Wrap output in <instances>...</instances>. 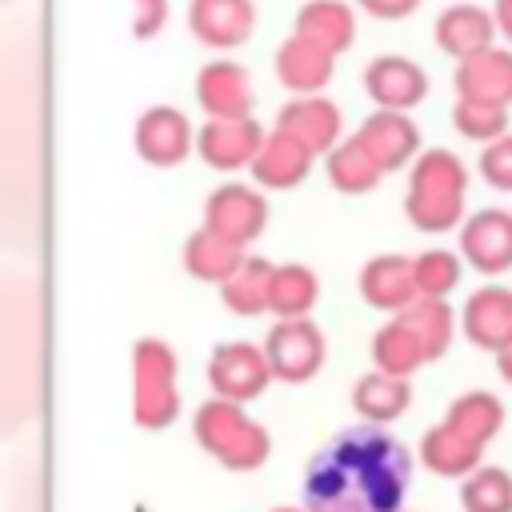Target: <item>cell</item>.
Here are the masks:
<instances>
[{
    "mask_svg": "<svg viewBox=\"0 0 512 512\" xmlns=\"http://www.w3.org/2000/svg\"><path fill=\"white\" fill-rule=\"evenodd\" d=\"M412 480V452L384 424L336 432L304 472L308 512H400Z\"/></svg>",
    "mask_w": 512,
    "mask_h": 512,
    "instance_id": "obj_1",
    "label": "cell"
},
{
    "mask_svg": "<svg viewBox=\"0 0 512 512\" xmlns=\"http://www.w3.org/2000/svg\"><path fill=\"white\" fill-rule=\"evenodd\" d=\"M464 192H468V168L448 148H428L416 156L404 196V216L420 232H448L464 224Z\"/></svg>",
    "mask_w": 512,
    "mask_h": 512,
    "instance_id": "obj_2",
    "label": "cell"
},
{
    "mask_svg": "<svg viewBox=\"0 0 512 512\" xmlns=\"http://www.w3.org/2000/svg\"><path fill=\"white\" fill-rule=\"evenodd\" d=\"M192 436L196 444L216 460L224 464L228 472H252L260 468L268 456H272V436L264 424H256L244 404L236 400H224V396H212L196 408L192 416Z\"/></svg>",
    "mask_w": 512,
    "mask_h": 512,
    "instance_id": "obj_3",
    "label": "cell"
},
{
    "mask_svg": "<svg viewBox=\"0 0 512 512\" xmlns=\"http://www.w3.org/2000/svg\"><path fill=\"white\" fill-rule=\"evenodd\" d=\"M132 416L140 428H168L180 416V388H176V352L144 336L132 348Z\"/></svg>",
    "mask_w": 512,
    "mask_h": 512,
    "instance_id": "obj_4",
    "label": "cell"
},
{
    "mask_svg": "<svg viewBox=\"0 0 512 512\" xmlns=\"http://www.w3.org/2000/svg\"><path fill=\"white\" fill-rule=\"evenodd\" d=\"M264 352L276 380L304 384L324 368L328 344H324V332L308 316H300V320H276L272 332L264 336Z\"/></svg>",
    "mask_w": 512,
    "mask_h": 512,
    "instance_id": "obj_5",
    "label": "cell"
},
{
    "mask_svg": "<svg viewBox=\"0 0 512 512\" xmlns=\"http://www.w3.org/2000/svg\"><path fill=\"white\" fill-rule=\"evenodd\" d=\"M268 380H276L272 364H268V352L248 344V340L216 344L212 356H208V384L224 400L248 404V400H256L268 388Z\"/></svg>",
    "mask_w": 512,
    "mask_h": 512,
    "instance_id": "obj_6",
    "label": "cell"
},
{
    "mask_svg": "<svg viewBox=\"0 0 512 512\" xmlns=\"http://www.w3.org/2000/svg\"><path fill=\"white\" fill-rule=\"evenodd\" d=\"M264 140H268V132L260 128L256 116H244V120H204L196 128V152L216 172L252 168V160L260 156Z\"/></svg>",
    "mask_w": 512,
    "mask_h": 512,
    "instance_id": "obj_7",
    "label": "cell"
},
{
    "mask_svg": "<svg viewBox=\"0 0 512 512\" xmlns=\"http://www.w3.org/2000/svg\"><path fill=\"white\" fill-rule=\"evenodd\" d=\"M268 224V200L252 184H220L204 204V228L232 244H252Z\"/></svg>",
    "mask_w": 512,
    "mask_h": 512,
    "instance_id": "obj_8",
    "label": "cell"
},
{
    "mask_svg": "<svg viewBox=\"0 0 512 512\" xmlns=\"http://www.w3.org/2000/svg\"><path fill=\"white\" fill-rule=\"evenodd\" d=\"M460 256L484 272L500 276L512 268V212L504 208H480L460 224Z\"/></svg>",
    "mask_w": 512,
    "mask_h": 512,
    "instance_id": "obj_9",
    "label": "cell"
},
{
    "mask_svg": "<svg viewBox=\"0 0 512 512\" xmlns=\"http://www.w3.org/2000/svg\"><path fill=\"white\" fill-rule=\"evenodd\" d=\"M192 144H196V132L188 116L172 104H156L136 120V152L152 168H176L180 160H188Z\"/></svg>",
    "mask_w": 512,
    "mask_h": 512,
    "instance_id": "obj_10",
    "label": "cell"
},
{
    "mask_svg": "<svg viewBox=\"0 0 512 512\" xmlns=\"http://www.w3.org/2000/svg\"><path fill=\"white\" fill-rule=\"evenodd\" d=\"M196 104L208 120H244L252 116V76L236 60H208L196 76Z\"/></svg>",
    "mask_w": 512,
    "mask_h": 512,
    "instance_id": "obj_11",
    "label": "cell"
},
{
    "mask_svg": "<svg viewBox=\"0 0 512 512\" xmlns=\"http://www.w3.org/2000/svg\"><path fill=\"white\" fill-rule=\"evenodd\" d=\"M364 92L376 108L408 112L428 96V72L408 56H376L364 68Z\"/></svg>",
    "mask_w": 512,
    "mask_h": 512,
    "instance_id": "obj_12",
    "label": "cell"
},
{
    "mask_svg": "<svg viewBox=\"0 0 512 512\" xmlns=\"http://www.w3.org/2000/svg\"><path fill=\"white\" fill-rule=\"evenodd\" d=\"M464 336L484 352H504L512 344V288L484 284L464 300L460 312Z\"/></svg>",
    "mask_w": 512,
    "mask_h": 512,
    "instance_id": "obj_13",
    "label": "cell"
},
{
    "mask_svg": "<svg viewBox=\"0 0 512 512\" xmlns=\"http://www.w3.org/2000/svg\"><path fill=\"white\" fill-rule=\"evenodd\" d=\"M256 28L252 0H192L188 4V32L204 48H236Z\"/></svg>",
    "mask_w": 512,
    "mask_h": 512,
    "instance_id": "obj_14",
    "label": "cell"
},
{
    "mask_svg": "<svg viewBox=\"0 0 512 512\" xmlns=\"http://www.w3.org/2000/svg\"><path fill=\"white\" fill-rule=\"evenodd\" d=\"M356 140L368 148V156L384 168V172H396L404 168L416 148H420V128L408 112H392V108H376L360 128H356Z\"/></svg>",
    "mask_w": 512,
    "mask_h": 512,
    "instance_id": "obj_15",
    "label": "cell"
},
{
    "mask_svg": "<svg viewBox=\"0 0 512 512\" xmlns=\"http://www.w3.org/2000/svg\"><path fill=\"white\" fill-rule=\"evenodd\" d=\"M496 16L484 12L480 4H452L436 16V48L448 52L452 60H472L492 48L496 36Z\"/></svg>",
    "mask_w": 512,
    "mask_h": 512,
    "instance_id": "obj_16",
    "label": "cell"
},
{
    "mask_svg": "<svg viewBox=\"0 0 512 512\" xmlns=\"http://www.w3.org/2000/svg\"><path fill=\"white\" fill-rule=\"evenodd\" d=\"M332 68H336V56L296 32L276 48V80L292 96H320V88L332 80Z\"/></svg>",
    "mask_w": 512,
    "mask_h": 512,
    "instance_id": "obj_17",
    "label": "cell"
},
{
    "mask_svg": "<svg viewBox=\"0 0 512 512\" xmlns=\"http://www.w3.org/2000/svg\"><path fill=\"white\" fill-rule=\"evenodd\" d=\"M276 128L308 144L316 156H328L340 144V108L324 96H296L276 112Z\"/></svg>",
    "mask_w": 512,
    "mask_h": 512,
    "instance_id": "obj_18",
    "label": "cell"
},
{
    "mask_svg": "<svg viewBox=\"0 0 512 512\" xmlns=\"http://www.w3.org/2000/svg\"><path fill=\"white\" fill-rule=\"evenodd\" d=\"M360 296H364V304H372L380 312H404L420 296L416 276H412V260L400 252L372 256L360 268Z\"/></svg>",
    "mask_w": 512,
    "mask_h": 512,
    "instance_id": "obj_19",
    "label": "cell"
},
{
    "mask_svg": "<svg viewBox=\"0 0 512 512\" xmlns=\"http://www.w3.org/2000/svg\"><path fill=\"white\" fill-rule=\"evenodd\" d=\"M312 160H316V152L308 144H300L284 128H272L260 156L252 160V180L260 188H296L312 172Z\"/></svg>",
    "mask_w": 512,
    "mask_h": 512,
    "instance_id": "obj_20",
    "label": "cell"
},
{
    "mask_svg": "<svg viewBox=\"0 0 512 512\" xmlns=\"http://www.w3.org/2000/svg\"><path fill=\"white\" fill-rule=\"evenodd\" d=\"M456 92L464 100H484V104H512V52L508 48H488L472 60L456 64Z\"/></svg>",
    "mask_w": 512,
    "mask_h": 512,
    "instance_id": "obj_21",
    "label": "cell"
},
{
    "mask_svg": "<svg viewBox=\"0 0 512 512\" xmlns=\"http://www.w3.org/2000/svg\"><path fill=\"white\" fill-rule=\"evenodd\" d=\"M412 404V388H408V376H388V372H368L356 380L352 388V408L364 424H392L408 412Z\"/></svg>",
    "mask_w": 512,
    "mask_h": 512,
    "instance_id": "obj_22",
    "label": "cell"
},
{
    "mask_svg": "<svg viewBox=\"0 0 512 512\" xmlns=\"http://www.w3.org/2000/svg\"><path fill=\"white\" fill-rule=\"evenodd\" d=\"M480 444H472L468 436H460L456 428H448L444 420L432 424L424 436H420V464L436 476H448V480H464L468 472L480 468Z\"/></svg>",
    "mask_w": 512,
    "mask_h": 512,
    "instance_id": "obj_23",
    "label": "cell"
},
{
    "mask_svg": "<svg viewBox=\"0 0 512 512\" xmlns=\"http://www.w3.org/2000/svg\"><path fill=\"white\" fill-rule=\"evenodd\" d=\"M296 36L328 48L332 56L348 52L356 40V16L344 0H308L296 12Z\"/></svg>",
    "mask_w": 512,
    "mask_h": 512,
    "instance_id": "obj_24",
    "label": "cell"
},
{
    "mask_svg": "<svg viewBox=\"0 0 512 512\" xmlns=\"http://www.w3.org/2000/svg\"><path fill=\"white\" fill-rule=\"evenodd\" d=\"M244 260H248L244 248L216 236L212 228H196L184 240V268H188V276H196L204 284H224Z\"/></svg>",
    "mask_w": 512,
    "mask_h": 512,
    "instance_id": "obj_25",
    "label": "cell"
},
{
    "mask_svg": "<svg viewBox=\"0 0 512 512\" xmlns=\"http://www.w3.org/2000/svg\"><path fill=\"white\" fill-rule=\"evenodd\" d=\"M324 172H328L332 188L344 192V196H364V192H372V188L380 184V176H384V168L368 156V148H364L356 136L340 140V144L324 156Z\"/></svg>",
    "mask_w": 512,
    "mask_h": 512,
    "instance_id": "obj_26",
    "label": "cell"
},
{
    "mask_svg": "<svg viewBox=\"0 0 512 512\" xmlns=\"http://www.w3.org/2000/svg\"><path fill=\"white\" fill-rule=\"evenodd\" d=\"M272 272H276V264H268L264 256H248V260L220 284L224 308L236 312V316H260V312H268Z\"/></svg>",
    "mask_w": 512,
    "mask_h": 512,
    "instance_id": "obj_27",
    "label": "cell"
},
{
    "mask_svg": "<svg viewBox=\"0 0 512 512\" xmlns=\"http://www.w3.org/2000/svg\"><path fill=\"white\" fill-rule=\"evenodd\" d=\"M316 300H320V280L308 264H276L268 312H276L280 320H300L316 308Z\"/></svg>",
    "mask_w": 512,
    "mask_h": 512,
    "instance_id": "obj_28",
    "label": "cell"
},
{
    "mask_svg": "<svg viewBox=\"0 0 512 512\" xmlns=\"http://www.w3.org/2000/svg\"><path fill=\"white\" fill-rule=\"evenodd\" d=\"M444 424L484 448V444L504 428V404H500V396H492V392H464V396H456V400L448 404Z\"/></svg>",
    "mask_w": 512,
    "mask_h": 512,
    "instance_id": "obj_29",
    "label": "cell"
},
{
    "mask_svg": "<svg viewBox=\"0 0 512 512\" xmlns=\"http://www.w3.org/2000/svg\"><path fill=\"white\" fill-rule=\"evenodd\" d=\"M372 364L388 376H412L420 364H428V356H424V344L416 340V332L400 316H392L372 336Z\"/></svg>",
    "mask_w": 512,
    "mask_h": 512,
    "instance_id": "obj_30",
    "label": "cell"
},
{
    "mask_svg": "<svg viewBox=\"0 0 512 512\" xmlns=\"http://www.w3.org/2000/svg\"><path fill=\"white\" fill-rule=\"evenodd\" d=\"M396 316L416 332V340L424 344V356H428V360H436V356H444V352H448L452 332H456V316H452L448 300L416 296V300H412L404 312H396Z\"/></svg>",
    "mask_w": 512,
    "mask_h": 512,
    "instance_id": "obj_31",
    "label": "cell"
},
{
    "mask_svg": "<svg viewBox=\"0 0 512 512\" xmlns=\"http://www.w3.org/2000/svg\"><path fill=\"white\" fill-rule=\"evenodd\" d=\"M464 512H512V476L496 464H480L460 480Z\"/></svg>",
    "mask_w": 512,
    "mask_h": 512,
    "instance_id": "obj_32",
    "label": "cell"
},
{
    "mask_svg": "<svg viewBox=\"0 0 512 512\" xmlns=\"http://www.w3.org/2000/svg\"><path fill=\"white\" fill-rule=\"evenodd\" d=\"M460 272H464V256H456L448 248H428V252H420L412 260V276H416V292L420 296L444 300L460 284Z\"/></svg>",
    "mask_w": 512,
    "mask_h": 512,
    "instance_id": "obj_33",
    "label": "cell"
},
{
    "mask_svg": "<svg viewBox=\"0 0 512 512\" xmlns=\"http://www.w3.org/2000/svg\"><path fill=\"white\" fill-rule=\"evenodd\" d=\"M452 124H456L460 136H468L476 144H492V140H500L508 132V108L484 104V100H464L460 96L456 108H452Z\"/></svg>",
    "mask_w": 512,
    "mask_h": 512,
    "instance_id": "obj_34",
    "label": "cell"
},
{
    "mask_svg": "<svg viewBox=\"0 0 512 512\" xmlns=\"http://www.w3.org/2000/svg\"><path fill=\"white\" fill-rule=\"evenodd\" d=\"M480 176L496 192H512V132H504L500 140L484 144V152H480Z\"/></svg>",
    "mask_w": 512,
    "mask_h": 512,
    "instance_id": "obj_35",
    "label": "cell"
},
{
    "mask_svg": "<svg viewBox=\"0 0 512 512\" xmlns=\"http://www.w3.org/2000/svg\"><path fill=\"white\" fill-rule=\"evenodd\" d=\"M168 20V0H132V32L140 40L156 36Z\"/></svg>",
    "mask_w": 512,
    "mask_h": 512,
    "instance_id": "obj_36",
    "label": "cell"
},
{
    "mask_svg": "<svg viewBox=\"0 0 512 512\" xmlns=\"http://www.w3.org/2000/svg\"><path fill=\"white\" fill-rule=\"evenodd\" d=\"M356 4L376 20H404L420 8V0H356Z\"/></svg>",
    "mask_w": 512,
    "mask_h": 512,
    "instance_id": "obj_37",
    "label": "cell"
},
{
    "mask_svg": "<svg viewBox=\"0 0 512 512\" xmlns=\"http://www.w3.org/2000/svg\"><path fill=\"white\" fill-rule=\"evenodd\" d=\"M492 16H496V28H500V32L512 40V0H496Z\"/></svg>",
    "mask_w": 512,
    "mask_h": 512,
    "instance_id": "obj_38",
    "label": "cell"
},
{
    "mask_svg": "<svg viewBox=\"0 0 512 512\" xmlns=\"http://www.w3.org/2000/svg\"><path fill=\"white\" fill-rule=\"evenodd\" d=\"M496 372H500V376L512 384V344H508L504 352H496Z\"/></svg>",
    "mask_w": 512,
    "mask_h": 512,
    "instance_id": "obj_39",
    "label": "cell"
},
{
    "mask_svg": "<svg viewBox=\"0 0 512 512\" xmlns=\"http://www.w3.org/2000/svg\"><path fill=\"white\" fill-rule=\"evenodd\" d=\"M272 512H308V508H272Z\"/></svg>",
    "mask_w": 512,
    "mask_h": 512,
    "instance_id": "obj_40",
    "label": "cell"
},
{
    "mask_svg": "<svg viewBox=\"0 0 512 512\" xmlns=\"http://www.w3.org/2000/svg\"><path fill=\"white\" fill-rule=\"evenodd\" d=\"M400 512H404V508H400Z\"/></svg>",
    "mask_w": 512,
    "mask_h": 512,
    "instance_id": "obj_41",
    "label": "cell"
}]
</instances>
